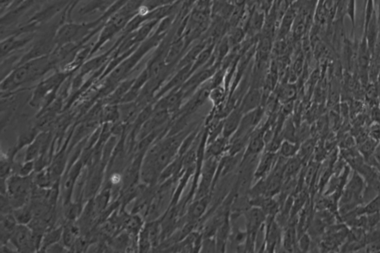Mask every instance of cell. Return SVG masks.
<instances>
[{
    "label": "cell",
    "instance_id": "1",
    "mask_svg": "<svg viewBox=\"0 0 380 253\" xmlns=\"http://www.w3.org/2000/svg\"><path fill=\"white\" fill-rule=\"evenodd\" d=\"M56 63L53 55H46L18 65L2 80L1 92H13L27 83L36 81L54 69Z\"/></svg>",
    "mask_w": 380,
    "mask_h": 253
},
{
    "label": "cell",
    "instance_id": "2",
    "mask_svg": "<svg viewBox=\"0 0 380 253\" xmlns=\"http://www.w3.org/2000/svg\"><path fill=\"white\" fill-rule=\"evenodd\" d=\"M34 186V174L26 177L13 174L6 180V194L13 209L31 202Z\"/></svg>",
    "mask_w": 380,
    "mask_h": 253
},
{
    "label": "cell",
    "instance_id": "3",
    "mask_svg": "<svg viewBox=\"0 0 380 253\" xmlns=\"http://www.w3.org/2000/svg\"><path fill=\"white\" fill-rule=\"evenodd\" d=\"M66 77L65 72L55 73L42 81L35 87L29 102L30 105L34 108L39 107L42 104H44L46 106H49L53 100V96L56 95V91Z\"/></svg>",
    "mask_w": 380,
    "mask_h": 253
},
{
    "label": "cell",
    "instance_id": "4",
    "mask_svg": "<svg viewBox=\"0 0 380 253\" xmlns=\"http://www.w3.org/2000/svg\"><path fill=\"white\" fill-rule=\"evenodd\" d=\"M43 236L35 234L28 225L18 224L10 239L16 252H36L41 250Z\"/></svg>",
    "mask_w": 380,
    "mask_h": 253
},
{
    "label": "cell",
    "instance_id": "5",
    "mask_svg": "<svg viewBox=\"0 0 380 253\" xmlns=\"http://www.w3.org/2000/svg\"><path fill=\"white\" fill-rule=\"evenodd\" d=\"M100 21L94 23L78 24V23H67L63 25L56 31L54 36L55 44L58 48L68 44H74L76 42L84 39L91 30L99 24Z\"/></svg>",
    "mask_w": 380,
    "mask_h": 253
},
{
    "label": "cell",
    "instance_id": "6",
    "mask_svg": "<svg viewBox=\"0 0 380 253\" xmlns=\"http://www.w3.org/2000/svg\"><path fill=\"white\" fill-rule=\"evenodd\" d=\"M265 20V12L261 8H256L249 11L244 28L245 34L252 36L258 34L264 28Z\"/></svg>",
    "mask_w": 380,
    "mask_h": 253
},
{
    "label": "cell",
    "instance_id": "7",
    "mask_svg": "<svg viewBox=\"0 0 380 253\" xmlns=\"http://www.w3.org/2000/svg\"><path fill=\"white\" fill-rule=\"evenodd\" d=\"M278 158H279L276 152L265 151L258 161L257 167L255 170L254 178L258 181L268 177L276 166Z\"/></svg>",
    "mask_w": 380,
    "mask_h": 253
},
{
    "label": "cell",
    "instance_id": "8",
    "mask_svg": "<svg viewBox=\"0 0 380 253\" xmlns=\"http://www.w3.org/2000/svg\"><path fill=\"white\" fill-rule=\"evenodd\" d=\"M243 114L239 108H234L223 121L222 136L229 140L238 130Z\"/></svg>",
    "mask_w": 380,
    "mask_h": 253
},
{
    "label": "cell",
    "instance_id": "9",
    "mask_svg": "<svg viewBox=\"0 0 380 253\" xmlns=\"http://www.w3.org/2000/svg\"><path fill=\"white\" fill-rule=\"evenodd\" d=\"M262 101V93L258 88H253L246 93L240 103L239 108L243 114H246L250 111L260 107Z\"/></svg>",
    "mask_w": 380,
    "mask_h": 253
},
{
    "label": "cell",
    "instance_id": "10",
    "mask_svg": "<svg viewBox=\"0 0 380 253\" xmlns=\"http://www.w3.org/2000/svg\"><path fill=\"white\" fill-rule=\"evenodd\" d=\"M17 225V222L12 212L1 213V245H7Z\"/></svg>",
    "mask_w": 380,
    "mask_h": 253
},
{
    "label": "cell",
    "instance_id": "11",
    "mask_svg": "<svg viewBox=\"0 0 380 253\" xmlns=\"http://www.w3.org/2000/svg\"><path fill=\"white\" fill-rule=\"evenodd\" d=\"M32 36H24V37H16V36H11L2 42V58L8 56L11 53L14 52L16 50L21 49L28 44L32 40Z\"/></svg>",
    "mask_w": 380,
    "mask_h": 253
},
{
    "label": "cell",
    "instance_id": "12",
    "mask_svg": "<svg viewBox=\"0 0 380 253\" xmlns=\"http://www.w3.org/2000/svg\"><path fill=\"white\" fill-rule=\"evenodd\" d=\"M210 199L209 196H205L204 197L199 198L198 200L193 203L189 206L187 211V216L192 222L199 220L204 216L208 205H209Z\"/></svg>",
    "mask_w": 380,
    "mask_h": 253
},
{
    "label": "cell",
    "instance_id": "13",
    "mask_svg": "<svg viewBox=\"0 0 380 253\" xmlns=\"http://www.w3.org/2000/svg\"><path fill=\"white\" fill-rule=\"evenodd\" d=\"M63 226L54 227L53 226L51 229H48L44 233L42 239L41 250L40 252H46V249L50 246L60 242L62 240V235H63Z\"/></svg>",
    "mask_w": 380,
    "mask_h": 253
},
{
    "label": "cell",
    "instance_id": "14",
    "mask_svg": "<svg viewBox=\"0 0 380 253\" xmlns=\"http://www.w3.org/2000/svg\"><path fill=\"white\" fill-rule=\"evenodd\" d=\"M13 215L18 224L28 225L34 218L31 202L17 209H13Z\"/></svg>",
    "mask_w": 380,
    "mask_h": 253
},
{
    "label": "cell",
    "instance_id": "15",
    "mask_svg": "<svg viewBox=\"0 0 380 253\" xmlns=\"http://www.w3.org/2000/svg\"><path fill=\"white\" fill-rule=\"evenodd\" d=\"M299 149V146L296 142L285 140L280 145L279 149H278L279 156L284 159H290V158L297 155Z\"/></svg>",
    "mask_w": 380,
    "mask_h": 253
},
{
    "label": "cell",
    "instance_id": "16",
    "mask_svg": "<svg viewBox=\"0 0 380 253\" xmlns=\"http://www.w3.org/2000/svg\"><path fill=\"white\" fill-rule=\"evenodd\" d=\"M226 94V90L221 85H219V86H216V87L213 88L211 90L208 98H210V100L216 107H218L224 102Z\"/></svg>",
    "mask_w": 380,
    "mask_h": 253
},
{
    "label": "cell",
    "instance_id": "17",
    "mask_svg": "<svg viewBox=\"0 0 380 253\" xmlns=\"http://www.w3.org/2000/svg\"><path fill=\"white\" fill-rule=\"evenodd\" d=\"M296 231L294 228H288L282 236V244L287 251H294L296 244Z\"/></svg>",
    "mask_w": 380,
    "mask_h": 253
},
{
    "label": "cell",
    "instance_id": "18",
    "mask_svg": "<svg viewBox=\"0 0 380 253\" xmlns=\"http://www.w3.org/2000/svg\"><path fill=\"white\" fill-rule=\"evenodd\" d=\"M378 144H379V142L374 141L371 138H368L366 141L361 143L359 150L365 160L368 159L373 154Z\"/></svg>",
    "mask_w": 380,
    "mask_h": 253
},
{
    "label": "cell",
    "instance_id": "19",
    "mask_svg": "<svg viewBox=\"0 0 380 253\" xmlns=\"http://www.w3.org/2000/svg\"><path fill=\"white\" fill-rule=\"evenodd\" d=\"M314 149V141L313 140H307L306 141L303 143V144L301 146H299L297 156L304 162L305 161L308 160L310 156L312 154Z\"/></svg>",
    "mask_w": 380,
    "mask_h": 253
},
{
    "label": "cell",
    "instance_id": "20",
    "mask_svg": "<svg viewBox=\"0 0 380 253\" xmlns=\"http://www.w3.org/2000/svg\"><path fill=\"white\" fill-rule=\"evenodd\" d=\"M296 93H297V89H296L295 85L287 84L280 90L278 96L281 101L287 103L289 102V101H293L295 96H296Z\"/></svg>",
    "mask_w": 380,
    "mask_h": 253
},
{
    "label": "cell",
    "instance_id": "21",
    "mask_svg": "<svg viewBox=\"0 0 380 253\" xmlns=\"http://www.w3.org/2000/svg\"><path fill=\"white\" fill-rule=\"evenodd\" d=\"M111 0H92L91 3H88L87 6H85L81 10V12L83 14H88V13L92 12L97 10L103 9L108 6L111 3Z\"/></svg>",
    "mask_w": 380,
    "mask_h": 253
},
{
    "label": "cell",
    "instance_id": "22",
    "mask_svg": "<svg viewBox=\"0 0 380 253\" xmlns=\"http://www.w3.org/2000/svg\"><path fill=\"white\" fill-rule=\"evenodd\" d=\"M35 173V162L33 161H25L23 164L19 165L16 174L21 176H30Z\"/></svg>",
    "mask_w": 380,
    "mask_h": 253
},
{
    "label": "cell",
    "instance_id": "23",
    "mask_svg": "<svg viewBox=\"0 0 380 253\" xmlns=\"http://www.w3.org/2000/svg\"><path fill=\"white\" fill-rule=\"evenodd\" d=\"M368 134H369V138H372L377 142H380V123H373L372 126L370 127Z\"/></svg>",
    "mask_w": 380,
    "mask_h": 253
},
{
    "label": "cell",
    "instance_id": "24",
    "mask_svg": "<svg viewBox=\"0 0 380 253\" xmlns=\"http://www.w3.org/2000/svg\"><path fill=\"white\" fill-rule=\"evenodd\" d=\"M299 249L302 252H307L311 246V239L308 235L305 234L301 236L299 241Z\"/></svg>",
    "mask_w": 380,
    "mask_h": 253
},
{
    "label": "cell",
    "instance_id": "25",
    "mask_svg": "<svg viewBox=\"0 0 380 253\" xmlns=\"http://www.w3.org/2000/svg\"><path fill=\"white\" fill-rule=\"evenodd\" d=\"M376 176H377V178L379 181H380V166L379 167L376 168Z\"/></svg>",
    "mask_w": 380,
    "mask_h": 253
},
{
    "label": "cell",
    "instance_id": "26",
    "mask_svg": "<svg viewBox=\"0 0 380 253\" xmlns=\"http://www.w3.org/2000/svg\"><path fill=\"white\" fill-rule=\"evenodd\" d=\"M282 48V46H280V48ZM277 51H281V50H278V49Z\"/></svg>",
    "mask_w": 380,
    "mask_h": 253
},
{
    "label": "cell",
    "instance_id": "27",
    "mask_svg": "<svg viewBox=\"0 0 380 253\" xmlns=\"http://www.w3.org/2000/svg\"><path fill=\"white\" fill-rule=\"evenodd\" d=\"M240 1H243V0H240Z\"/></svg>",
    "mask_w": 380,
    "mask_h": 253
}]
</instances>
